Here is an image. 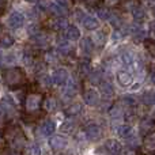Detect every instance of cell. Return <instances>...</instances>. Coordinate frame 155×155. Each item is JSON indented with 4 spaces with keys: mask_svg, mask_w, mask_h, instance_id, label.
<instances>
[{
    "mask_svg": "<svg viewBox=\"0 0 155 155\" xmlns=\"http://www.w3.org/2000/svg\"><path fill=\"white\" fill-rule=\"evenodd\" d=\"M3 82L11 90H15V88L25 84L26 76L21 68H8V70L3 71Z\"/></svg>",
    "mask_w": 155,
    "mask_h": 155,
    "instance_id": "cell-1",
    "label": "cell"
},
{
    "mask_svg": "<svg viewBox=\"0 0 155 155\" xmlns=\"http://www.w3.org/2000/svg\"><path fill=\"white\" fill-rule=\"evenodd\" d=\"M42 104H44V97L38 93H31L25 99V109L29 113L37 112V110L42 106Z\"/></svg>",
    "mask_w": 155,
    "mask_h": 155,
    "instance_id": "cell-2",
    "label": "cell"
},
{
    "mask_svg": "<svg viewBox=\"0 0 155 155\" xmlns=\"http://www.w3.org/2000/svg\"><path fill=\"white\" fill-rule=\"evenodd\" d=\"M10 147L14 154H21L25 150V147H26V139H25V135L21 131H18L10 139Z\"/></svg>",
    "mask_w": 155,
    "mask_h": 155,
    "instance_id": "cell-3",
    "label": "cell"
},
{
    "mask_svg": "<svg viewBox=\"0 0 155 155\" xmlns=\"http://www.w3.org/2000/svg\"><path fill=\"white\" fill-rule=\"evenodd\" d=\"M16 113V106L14 104L12 98L11 97H4L2 99V114L3 118L7 120V118H12L14 114Z\"/></svg>",
    "mask_w": 155,
    "mask_h": 155,
    "instance_id": "cell-4",
    "label": "cell"
},
{
    "mask_svg": "<svg viewBox=\"0 0 155 155\" xmlns=\"http://www.w3.org/2000/svg\"><path fill=\"white\" fill-rule=\"evenodd\" d=\"M155 131V120L150 117H144L139 121V134L142 137L148 136Z\"/></svg>",
    "mask_w": 155,
    "mask_h": 155,
    "instance_id": "cell-5",
    "label": "cell"
},
{
    "mask_svg": "<svg viewBox=\"0 0 155 155\" xmlns=\"http://www.w3.org/2000/svg\"><path fill=\"white\" fill-rule=\"evenodd\" d=\"M84 135L88 140H98L102 136V129L97 123H87L84 127Z\"/></svg>",
    "mask_w": 155,
    "mask_h": 155,
    "instance_id": "cell-6",
    "label": "cell"
},
{
    "mask_svg": "<svg viewBox=\"0 0 155 155\" xmlns=\"http://www.w3.org/2000/svg\"><path fill=\"white\" fill-rule=\"evenodd\" d=\"M104 147H105V150H106V153L110 155H121L123 154V150H124L123 144L116 139H107L106 142H105Z\"/></svg>",
    "mask_w": 155,
    "mask_h": 155,
    "instance_id": "cell-7",
    "label": "cell"
},
{
    "mask_svg": "<svg viewBox=\"0 0 155 155\" xmlns=\"http://www.w3.org/2000/svg\"><path fill=\"white\" fill-rule=\"evenodd\" d=\"M68 71L65 68H56L52 75V79H53V84L56 86H65L68 83Z\"/></svg>",
    "mask_w": 155,
    "mask_h": 155,
    "instance_id": "cell-8",
    "label": "cell"
},
{
    "mask_svg": "<svg viewBox=\"0 0 155 155\" xmlns=\"http://www.w3.org/2000/svg\"><path fill=\"white\" fill-rule=\"evenodd\" d=\"M67 139L63 135H52L49 139V146L53 151H61L67 147Z\"/></svg>",
    "mask_w": 155,
    "mask_h": 155,
    "instance_id": "cell-9",
    "label": "cell"
},
{
    "mask_svg": "<svg viewBox=\"0 0 155 155\" xmlns=\"http://www.w3.org/2000/svg\"><path fill=\"white\" fill-rule=\"evenodd\" d=\"M142 151L146 155H153L155 154V131L146 136L142 143Z\"/></svg>",
    "mask_w": 155,
    "mask_h": 155,
    "instance_id": "cell-10",
    "label": "cell"
},
{
    "mask_svg": "<svg viewBox=\"0 0 155 155\" xmlns=\"http://www.w3.org/2000/svg\"><path fill=\"white\" fill-rule=\"evenodd\" d=\"M116 79H117L118 84H120L121 87H128V86H131L132 83H134V76H132V74L127 70L117 71V74H116Z\"/></svg>",
    "mask_w": 155,
    "mask_h": 155,
    "instance_id": "cell-11",
    "label": "cell"
},
{
    "mask_svg": "<svg viewBox=\"0 0 155 155\" xmlns=\"http://www.w3.org/2000/svg\"><path fill=\"white\" fill-rule=\"evenodd\" d=\"M23 23H25L23 14L18 12V11H14V12L10 14V16H8V26L11 29H19V27L23 26Z\"/></svg>",
    "mask_w": 155,
    "mask_h": 155,
    "instance_id": "cell-12",
    "label": "cell"
},
{
    "mask_svg": "<svg viewBox=\"0 0 155 155\" xmlns=\"http://www.w3.org/2000/svg\"><path fill=\"white\" fill-rule=\"evenodd\" d=\"M83 99H84V102L88 106H97L99 102V94H98V91L94 90V88H87V90H84Z\"/></svg>",
    "mask_w": 155,
    "mask_h": 155,
    "instance_id": "cell-13",
    "label": "cell"
},
{
    "mask_svg": "<svg viewBox=\"0 0 155 155\" xmlns=\"http://www.w3.org/2000/svg\"><path fill=\"white\" fill-rule=\"evenodd\" d=\"M48 11L54 16H65L68 12V7L59 2H54V3H49Z\"/></svg>",
    "mask_w": 155,
    "mask_h": 155,
    "instance_id": "cell-14",
    "label": "cell"
},
{
    "mask_svg": "<svg viewBox=\"0 0 155 155\" xmlns=\"http://www.w3.org/2000/svg\"><path fill=\"white\" fill-rule=\"evenodd\" d=\"M56 131V124L52 120H45L40 124V132L44 136H52Z\"/></svg>",
    "mask_w": 155,
    "mask_h": 155,
    "instance_id": "cell-15",
    "label": "cell"
},
{
    "mask_svg": "<svg viewBox=\"0 0 155 155\" xmlns=\"http://www.w3.org/2000/svg\"><path fill=\"white\" fill-rule=\"evenodd\" d=\"M129 33L136 41H146V31L139 22H136V25H132L129 27Z\"/></svg>",
    "mask_w": 155,
    "mask_h": 155,
    "instance_id": "cell-16",
    "label": "cell"
},
{
    "mask_svg": "<svg viewBox=\"0 0 155 155\" xmlns=\"http://www.w3.org/2000/svg\"><path fill=\"white\" fill-rule=\"evenodd\" d=\"M51 29L52 30H56V31H63V30H67V27L70 26L67 22V19L64 18V16H57V18H54L53 21H51Z\"/></svg>",
    "mask_w": 155,
    "mask_h": 155,
    "instance_id": "cell-17",
    "label": "cell"
},
{
    "mask_svg": "<svg viewBox=\"0 0 155 155\" xmlns=\"http://www.w3.org/2000/svg\"><path fill=\"white\" fill-rule=\"evenodd\" d=\"M75 95H76V86L72 82L67 83V84H65V87H64V90H63V93H61L63 101L68 102V101H71V99L75 98Z\"/></svg>",
    "mask_w": 155,
    "mask_h": 155,
    "instance_id": "cell-18",
    "label": "cell"
},
{
    "mask_svg": "<svg viewBox=\"0 0 155 155\" xmlns=\"http://www.w3.org/2000/svg\"><path fill=\"white\" fill-rule=\"evenodd\" d=\"M107 113H109V117L112 118V120H120V118H124V116H125L124 107L118 104L112 105L110 109L107 110Z\"/></svg>",
    "mask_w": 155,
    "mask_h": 155,
    "instance_id": "cell-19",
    "label": "cell"
},
{
    "mask_svg": "<svg viewBox=\"0 0 155 155\" xmlns=\"http://www.w3.org/2000/svg\"><path fill=\"white\" fill-rule=\"evenodd\" d=\"M99 93L102 94V97H104L105 99L112 98V97L114 95V88H113L112 83H110V82H106V80H104V82L99 84Z\"/></svg>",
    "mask_w": 155,
    "mask_h": 155,
    "instance_id": "cell-20",
    "label": "cell"
},
{
    "mask_svg": "<svg viewBox=\"0 0 155 155\" xmlns=\"http://www.w3.org/2000/svg\"><path fill=\"white\" fill-rule=\"evenodd\" d=\"M116 134L118 135V137H123V139H129L132 137L134 134V128H132L129 124H120L116 129Z\"/></svg>",
    "mask_w": 155,
    "mask_h": 155,
    "instance_id": "cell-21",
    "label": "cell"
},
{
    "mask_svg": "<svg viewBox=\"0 0 155 155\" xmlns=\"http://www.w3.org/2000/svg\"><path fill=\"white\" fill-rule=\"evenodd\" d=\"M88 82L94 86H99L102 82H104V71L102 70H93L90 74H88Z\"/></svg>",
    "mask_w": 155,
    "mask_h": 155,
    "instance_id": "cell-22",
    "label": "cell"
},
{
    "mask_svg": "<svg viewBox=\"0 0 155 155\" xmlns=\"http://www.w3.org/2000/svg\"><path fill=\"white\" fill-rule=\"evenodd\" d=\"M31 42L34 44L35 46H38V48H45V46H48L49 40H48V35L40 31V33H37V34L31 35Z\"/></svg>",
    "mask_w": 155,
    "mask_h": 155,
    "instance_id": "cell-23",
    "label": "cell"
},
{
    "mask_svg": "<svg viewBox=\"0 0 155 155\" xmlns=\"http://www.w3.org/2000/svg\"><path fill=\"white\" fill-rule=\"evenodd\" d=\"M80 51L83 52V54H91L93 53V51H94V42H93V40H91L90 37H84V38H82L80 40Z\"/></svg>",
    "mask_w": 155,
    "mask_h": 155,
    "instance_id": "cell-24",
    "label": "cell"
},
{
    "mask_svg": "<svg viewBox=\"0 0 155 155\" xmlns=\"http://www.w3.org/2000/svg\"><path fill=\"white\" fill-rule=\"evenodd\" d=\"M80 22H82L83 27H84L86 30H95V29H98V21H97L94 16H91V15H84Z\"/></svg>",
    "mask_w": 155,
    "mask_h": 155,
    "instance_id": "cell-25",
    "label": "cell"
},
{
    "mask_svg": "<svg viewBox=\"0 0 155 155\" xmlns=\"http://www.w3.org/2000/svg\"><path fill=\"white\" fill-rule=\"evenodd\" d=\"M82 110H83V105L80 102H74L65 109V114L68 117H75V116H79L82 113Z\"/></svg>",
    "mask_w": 155,
    "mask_h": 155,
    "instance_id": "cell-26",
    "label": "cell"
},
{
    "mask_svg": "<svg viewBox=\"0 0 155 155\" xmlns=\"http://www.w3.org/2000/svg\"><path fill=\"white\" fill-rule=\"evenodd\" d=\"M65 38L68 41H78L80 38V30L74 25H70L65 30Z\"/></svg>",
    "mask_w": 155,
    "mask_h": 155,
    "instance_id": "cell-27",
    "label": "cell"
},
{
    "mask_svg": "<svg viewBox=\"0 0 155 155\" xmlns=\"http://www.w3.org/2000/svg\"><path fill=\"white\" fill-rule=\"evenodd\" d=\"M78 71L82 76H88V74L91 72V67H90V60L88 59H82L78 63Z\"/></svg>",
    "mask_w": 155,
    "mask_h": 155,
    "instance_id": "cell-28",
    "label": "cell"
},
{
    "mask_svg": "<svg viewBox=\"0 0 155 155\" xmlns=\"http://www.w3.org/2000/svg\"><path fill=\"white\" fill-rule=\"evenodd\" d=\"M120 60H121V63H123V65H125V67H134V65L136 64V59H135V56L128 51L121 53Z\"/></svg>",
    "mask_w": 155,
    "mask_h": 155,
    "instance_id": "cell-29",
    "label": "cell"
},
{
    "mask_svg": "<svg viewBox=\"0 0 155 155\" xmlns=\"http://www.w3.org/2000/svg\"><path fill=\"white\" fill-rule=\"evenodd\" d=\"M132 16H134V19L136 22H139V23H142L143 21H144L146 18H147V14H146V11H144V8L142 7V5H139L137 4L136 7L132 10Z\"/></svg>",
    "mask_w": 155,
    "mask_h": 155,
    "instance_id": "cell-30",
    "label": "cell"
},
{
    "mask_svg": "<svg viewBox=\"0 0 155 155\" xmlns=\"http://www.w3.org/2000/svg\"><path fill=\"white\" fill-rule=\"evenodd\" d=\"M71 51H72V48H71V45L68 44L67 40H59V42H57V52L60 54L68 56V54H71Z\"/></svg>",
    "mask_w": 155,
    "mask_h": 155,
    "instance_id": "cell-31",
    "label": "cell"
},
{
    "mask_svg": "<svg viewBox=\"0 0 155 155\" xmlns=\"http://www.w3.org/2000/svg\"><path fill=\"white\" fill-rule=\"evenodd\" d=\"M142 102L146 106H153V105H155V93L153 90H146L142 94Z\"/></svg>",
    "mask_w": 155,
    "mask_h": 155,
    "instance_id": "cell-32",
    "label": "cell"
},
{
    "mask_svg": "<svg viewBox=\"0 0 155 155\" xmlns=\"http://www.w3.org/2000/svg\"><path fill=\"white\" fill-rule=\"evenodd\" d=\"M42 107L46 110V112H53V110H56V107H57V101L53 98V97H46V98H44Z\"/></svg>",
    "mask_w": 155,
    "mask_h": 155,
    "instance_id": "cell-33",
    "label": "cell"
},
{
    "mask_svg": "<svg viewBox=\"0 0 155 155\" xmlns=\"http://www.w3.org/2000/svg\"><path fill=\"white\" fill-rule=\"evenodd\" d=\"M22 63L25 65H33L34 64V54H33V51H30L29 48H26L22 53Z\"/></svg>",
    "mask_w": 155,
    "mask_h": 155,
    "instance_id": "cell-34",
    "label": "cell"
},
{
    "mask_svg": "<svg viewBox=\"0 0 155 155\" xmlns=\"http://www.w3.org/2000/svg\"><path fill=\"white\" fill-rule=\"evenodd\" d=\"M0 42H2V48L3 49H8V48H11V46L14 45L15 40H14V37L11 34H8V33H3Z\"/></svg>",
    "mask_w": 155,
    "mask_h": 155,
    "instance_id": "cell-35",
    "label": "cell"
},
{
    "mask_svg": "<svg viewBox=\"0 0 155 155\" xmlns=\"http://www.w3.org/2000/svg\"><path fill=\"white\" fill-rule=\"evenodd\" d=\"M38 84H40L42 88L48 90V88H51L52 84H53V79H51L46 74H41L40 78H38Z\"/></svg>",
    "mask_w": 155,
    "mask_h": 155,
    "instance_id": "cell-36",
    "label": "cell"
},
{
    "mask_svg": "<svg viewBox=\"0 0 155 155\" xmlns=\"http://www.w3.org/2000/svg\"><path fill=\"white\" fill-rule=\"evenodd\" d=\"M121 102H123V105L124 106H127L128 109H134V107H136V105H137L136 98H135L134 95H129V94L124 95L123 99H121Z\"/></svg>",
    "mask_w": 155,
    "mask_h": 155,
    "instance_id": "cell-37",
    "label": "cell"
},
{
    "mask_svg": "<svg viewBox=\"0 0 155 155\" xmlns=\"http://www.w3.org/2000/svg\"><path fill=\"white\" fill-rule=\"evenodd\" d=\"M94 38H95V45L98 46V48H104L105 44H106V34H105L102 30H98V31L95 33V35H94Z\"/></svg>",
    "mask_w": 155,
    "mask_h": 155,
    "instance_id": "cell-38",
    "label": "cell"
},
{
    "mask_svg": "<svg viewBox=\"0 0 155 155\" xmlns=\"http://www.w3.org/2000/svg\"><path fill=\"white\" fill-rule=\"evenodd\" d=\"M45 61L48 64H54V63L59 61V52H54V51H48L45 53Z\"/></svg>",
    "mask_w": 155,
    "mask_h": 155,
    "instance_id": "cell-39",
    "label": "cell"
},
{
    "mask_svg": "<svg viewBox=\"0 0 155 155\" xmlns=\"http://www.w3.org/2000/svg\"><path fill=\"white\" fill-rule=\"evenodd\" d=\"M112 14L113 12H110L107 7H101V8L97 10V15H98V18L104 19V21H109L110 16H112Z\"/></svg>",
    "mask_w": 155,
    "mask_h": 155,
    "instance_id": "cell-40",
    "label": "cell"
},
{
    "mask_svg": "<svg viewBox=\"0 0 155 155\" xmlns=\"http://www.w3.org/2000/svg\"><path fill=\"white\" fill-rule=\"evenodd\" d=\"M74 129H75V123L72 120H67L63 123L61 125V132H65V134H72Z\"/></svg>",
    "mask_w": 155,
    "mask_h": 155,
    "instance_id": "cell-41",
    "label": "cell"
},
{
    "mask_svg": "<svg viewBox=\"0 0 155 155\" xmlns=\"http://www.w3.org/2000/svg\"><path fill=\"white\" fill-rule=\"evenodd\" d=\"M29 155H41V148L37 143H31L29 146Z\"/></svg>",
    "mask_w": 155,
    "mask_h": 155,
    "instance_id": "cell-42",
    "label": "cell"
},
{
    "mask_svg": "<svg viewBox=\"0 0 155 155\" xmlns=\"http://www.w3.org/2000/svg\"><path fill=\"white\" fill-rule=\"evenodd\" d=\"M146 48H147L148 53L151 54V57L155 60V42H153V41H146Z\"/></svg>",
    "mask_w": 155,
    "mask_h": 155,
    "instance_id": "cell-43",
    "label": "cell"
},
{
    "mask_svg": "<svg viewBox=\"0 0 155 155\" xmlns=\"http://www.w3.org/2000/svg\"><path fill=\"white\" fill-rule=\"evenodd\" d=\"M104 4H105V7L113 8V7H117V5H120L121 4V0H104Z\"/></svg>",
    "mask_w": 155,
    "mask_h": 155,
    "instance_id": "cell-44",
    "label": "cell"
},
{
    "mask_svg": "<svg viewBox=\"0 0 155 155\" xmlns=\"http://www.w3.org/2000/svg\"><path fill=\"white\" fill-rule=\"evenodd\" d=\"M76 3H82V4H84V5H95V4H98L101 0H75Z\"/></svg>",
    "mask_w": 155,
    "mask_h": 155,
    "instance_id": "cell-45",
    "label": "cell"
},
{
    "mask_svg": "<svg viewBox=\"0 0 155 155\" xmlns=\"http://www.w3.org/2000/svg\"><path fill=\"white\" fill-rule=\"evenodd\" d=\"M27 30H29V34L30 35H34V34H37V33H40V29H38L37 25H30Z\"/></svg>",
    "mask_w": 155,
    "mask_h": 155,
    "instance_id": "cell-46",
    "label": "cell"
},
{
    "mask_svg": "<svg viewBox=\"0 0 155 155\" xmlns=\"http://www.w3.org/2000/svg\"><path fill=\"white\" fill-rule=\"evenodd\" d=\"M14 61H15V57L12 54H7V56L3 57V64H5V63H14Z\"/></svg>",
    "mask_w": 155,
    "mask_h": 155,
    "instance_id": "cell-47",
    "label": "cell"
},
{
    "mask_svg": "<svg viewBox=\"0 0 155 155\" xmlns=\"http://www.w3.org/2000/svg\"><path fill=\"white\" fill-rule=\"evenodd\" d=\"M143 3H144L146 5H148V7H155V0H143Z\"/></svg>",
    "mask_w": 155,
    "mask_h": 155,
    "instance_id": "cell-48",
    "label": "cell"
},
{
    "mask_svg": "<svg viewBox=\"0 0 155 155\" xmlns=\"http://www.w3.org/2000/svg\"><path fill=\"white\" fill-rule=\"evenodd\" d=\"M5 4H7V0H2V5H3V10L5 8Z\"/></svg>",
    "mask_w": 155,
    "mask_h": 155,
    "instance_id": "cell-49",
    "label": "cell"
},
{
    "mask_svg": "<svg viewBox=\"0 0 155 155\" xmlns=\"http://www.w3.org/2000/svg\"><path fill=\"white\" fill-rule=\"evenodd\" d=\"M151 31H155V21L151 23Z\"/></svg>",
    "mask_w": 155,
    "mask_h": 155,
    "instance_id": "cell-50",
    "label": "cell"
},
{
    "mask_svg": "<svg viewBox=\"0 0 155 155\" xmlns=\"http://www.w3.org/2000/svg\"><path fill=\"white\" fill-rule=\"evenodd\" d=\"M26 2H29V3H35V2H38V0H26Z\"/></svg>",
    "mask_w": 155,
    "mask_h": 155,
    "instance_id": "cell-51",
    "label": "cell"
},
{
    "mask_svg": "<svg viewBox=\"0 0 155 155\" xmlns=\"http://www.w3.org/2000/svg\"><path fill=\"white\" fill-rule=\"evenodd\" d=\"M151 11H153V15L155 16V7H153V8H151Z\"/></svg>",
    "mask_w": 155,
    "mask_h": 155,
    "instance_id": "cell-52",
    "label": "cell"
},
{
    "mask_svg": "<svg viewBox=\"0 0 155 155\" xmlns=\"http://www.w3.org/2000/svg\"><path fill=\"white\" fill-rule=\"evenodd\" d=\"M153 33V37H154V40H155V31H151Z\"/></svg>",
    "mask_w": 155,
    "mask_h": 155,
    "instance_id": "cell-53",
    "label": "cell"
}]
</instances>
